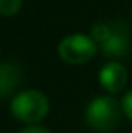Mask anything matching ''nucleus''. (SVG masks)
<instances>
[{
    "label": "nucleus",
    "instance_id": "f257e3e1",
    "mask_svg": "<svg viewBox=\"0 0 132 133\" xmlns=\"http://www.w3.org/2000/svg\"><path fill=\"white\" fill-rule=\"evenodd\" d=\"M121 103L114 95H98L85 106V124L96 133H110L121 121Z\"/></svg>",
    "mask_w": 132,
    "mask_h": 133
},
{
    "label": "nucleus",
    "instance_id": "f03ea898",
    "mask_svg": "<svg viewBox=\"0 0 132 133\" xmlns=\"http://www.w3.org/2000/svg\"><path fill=\"white\" fill-rule=\"evenodd\" d=\"M9 110L16 121L27 126L40 124L49 113V99L40 90H22L11 99Z\"/></svg>",
    "mask_w": 132,
    "mask_h": 133
},
{
    "label": "nucleus",
    "instance_id": "7ed1b4c3",
    "mask_svg": "<svg viewBox=\"0 0 132 133\" xmlns=\"http://www.w3.org/2000/svg\"><path fill=\"white\" fill-rule=\"evenodd\" d=\"M98 45L92 42V38L87 34H69L65 36L60 45H58V56L64 63L69 65H83L90 61L96 52H98Z\"/></svg>",
    "mask_w": 132,
    "mask_h": 133
},
{
    "label": "nucleus",
    "instance_id": "20e7f679",
    "mask_svg": "<svg viewBox=\"0 0 132 133\" xmlns=\"http://www.w3.org/2000/svg\"><path fill=\"white\" fill-rule=\"evenodd\" d=\"M110 25H112L110 36L98 49L105 58H109V61H119L127 58L130 52V34L123 22H110Z\"/></svg>",
    "mask_w": 132,
    "mask_h": 133
},
{
    "label": "nucleus",
    "instance_id": "39448f33",
    "mask_svg": "<svg viewBox=\"0 0 132 133\" xmlns=\"http://www.w3.org/2000/svg\"><path fill=\"white\" fill-rule=\"evenodd\" d=\"M98 81L101 88L105 90L109 95H116L127 87L129 83V72L127 66L121 61H107L105 65L100 68Z\"/></svg>",
    "mask_w": 132,
    "mask_h": 133
},
{
    "label": "nucleus",
    "instance_id": "423d86ee",
    "mask_svg": "<svg viewBox=\"0 0 132 133\" xmlns=\"http://www.w3.org/2000/svg\"><path fill=\"white\" fill-rule=\"evenodd\" d=\"M24 81V70L18 63L2 61L0 63V99H13Z\"/></svg>",
    "mask_w": 132,
    "mask_h": 133
},
{
    "label": "nucleus",
    "instance_id": "0eeeda50",
    "mask_svg": "<svg viewBox=\"0 0 132 133\" xmlns=\"http://www.w3.org/2000/svg\"><path fill=\"white\" fill-rule=\"evenodd\" d=\"M24 0H0V15L2 16H15L20 13Z\"/></svg>",
    "mask_w": 132,
    "mask_h": 133
},
{
    "label": "nucleus",
    "instance_id": "6e6552de",
    "mask_svg": "<svg viewBox=\"0 0 132 133\" xmlns=\"http://www.w3.org/2000/svg\"><path fill=\"white\" fill-rule=\"evenodd\" d=\"M121 103V110H123V115L132 121V90H129L125 95H123V99L119 101Z\"/></svg>",
    "mask_w": 132,
    "mask_h": 133
},
{
    "label": "nucleus",
    "instance_id": "1a4fd4ad",
    "mask_svg": "<svg viewBox=\"0 0 132 133\" xmlns=\"http://www.w3.org/2000/svg\"><path fill=\"white\" fill-rule=\"evenodd\" d=\"M18 133H51L45 126H40V124H33V126H25L22 128Z\"/></svg>",
    "mask_w": 132,
    "mask_h": 133
}]
</instances>
